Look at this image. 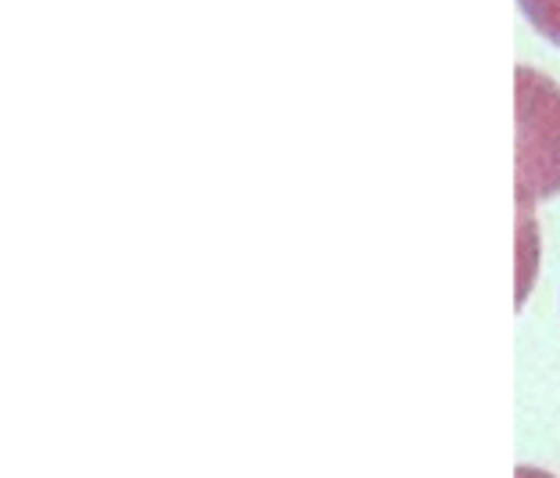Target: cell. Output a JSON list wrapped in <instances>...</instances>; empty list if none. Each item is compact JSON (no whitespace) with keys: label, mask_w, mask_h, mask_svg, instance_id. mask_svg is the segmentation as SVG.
<instances>
[{"label":"cell","mask_w":560,"mask_h":478,"mask_svg":"<svg viewBox=\"0 0 560 478\" xmlns=\"http://www.w3.org/2000/svg\"><path fill=\"white\" fill-rule=\"evenodd\" d=\"M521 11L542 40L560 47V0H521Z\"/></svg>","instance_id":"obj_1"},{"label":"cell","mask_w":560,"mask_h":478,"mask_svg":"<svg viewBox=\"0 0 560 478\" xmlns=\"http://www.w3.org/2000/svg\"><path fill=\"white\" fill-rule=\"evenodd\" d=\"M517 478H546V475H542V471H532V468H521Z\"/></svg>","instance_id":"obj_2"}]
</instances>
